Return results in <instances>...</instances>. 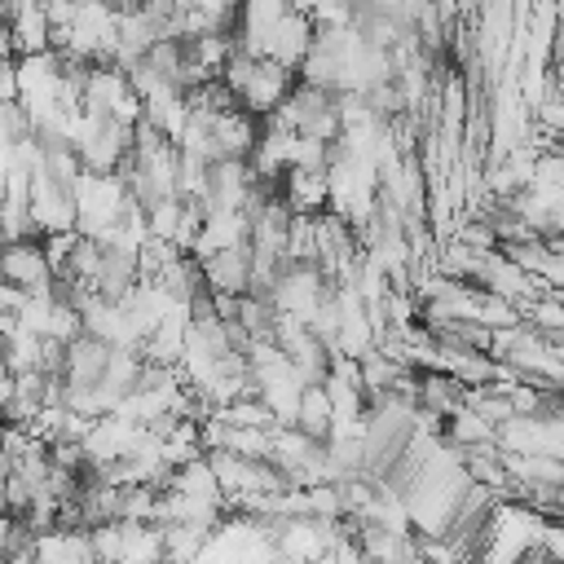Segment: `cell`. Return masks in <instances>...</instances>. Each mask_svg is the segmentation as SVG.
Masks as SVG:
<instances>
[{
	"label": "cell",
	"instance_id": "cell-1",
	"mask_svg": "<svg viewBox=\"0 0 564 564\" xmlns=\"http://www.w3.org/2000/svg\"><path fill=\"white\" fill-rule=\"evenodd\" d=\"M0 282H9L22 295H44L53 282V260H48V238L44 234H22L0 242Z\"/></svg>",
	"mask_w": 564,
	"mask_h": 564
}]
</instances>
